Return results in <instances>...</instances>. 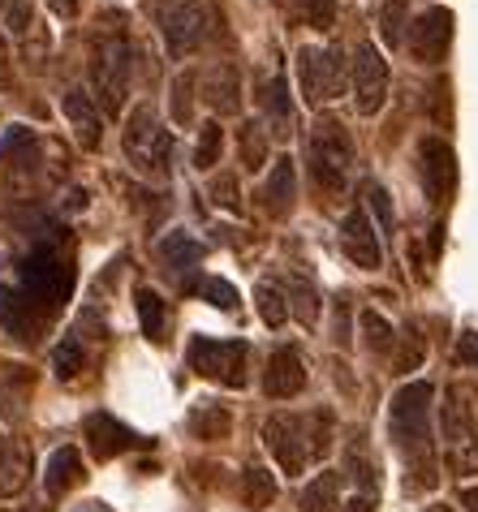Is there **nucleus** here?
<instances>
[{"label":"nucleus","instance_id":"obj_1","mask_svg":"<svg viewBox=\"0 0 478 512\" xmlns=\"http://www.w3.org/2000/svg\"><path fill=\"white\" fill-rule=\"evenodd\" d=\"M74 293V250L61 224H48L44 237L22 254L13 284L0 289V323L13 340L35 345L44 327L61 315V306Z\"/></svg>","mask_w":478,"mask_h":512},{"label":"nucleus","instance_id":"obj_2","mask_svg":"<svg viewBox=\"0 0 478 512\" xmlns=\"http://www.w3.org/2000/svg\"><path fill=\"white\" fill-rule=\"evenodd\" d=\"M431 401L435 388L427 379H414L397 388L388 409V431L392 444H397L401 461H405V491H431L440 487V461H435V435H431Z\"/></svg>","mask_w":478,"mask_h":512},{"label":"nucleus","instance_id":"obj_3","mask_svg":"<svg viewBox=\"0 0 478 512\" xmlns=\"http://www.w3.org/2000/svg\"><path fill=\"white\" fill-rule=\"evenodd\" d=\"M349 164H354V134L341 117L323 112V117L311 125V142H306V168H311L315 186L323 194H341Z\"/></svg>","mask_w":478,"mask_h":512},{"label":"nucleus","instance_id":"obj_4","mask_svg":"<svg viewBox=\"0 0 478 512\" xmlns=\"http://www.w3.org/2000/svg\"><path fill=\"white\" fill-rule=\"evenodd\" d=\"M121 147H125V160L134 164V173L156 177V181L173 173V134L164 130L160 112L151 108V104H138L130 112Z\"/></svg>","mask_w":478,"mask_h":512},{"label":"nucleus","instance_id":"obj_5","mask_svg":"<svg viewBox=\"0 0 478 512\" xmlns=\"http://www.w3.org/2000/svg\"><path fill=\"white\" fill-rule=\"evenodd\" d=\"M130 69H134V52L130 39L121 31H104L95 39L91 52V87H95V104L108 117H117L125 108V95H130Z\"/></svg>","mask_w":478,"mask_h":512},{"label":"nucleus","instance_id":"obj_6","mask_svg":"<svg viewBox=\"0 0 478 512\" xmlns=\"http://www.w3.org/2000/svg\"><path fill=\"white\" fill-rule=\"evenodd\" d=\"M246 358L250 345L246 340H212V336H194L186 349V362L194 375L220 383V388H246Z\"/></svg>","mask_w":478,"mask_h":512},{"label":"nucleus","instance_id":"obj_7","mask_svg":"<svg viewBox=\"0 0 478 512\" xmlns=\"http://www.w3.org/2000/svg\"><path fill=\"white\" fill-rule=\"evenodd\" d=\"M298 87L306 104H328L345 87V52L341 48H302L298 52Z\"/></svg>","mask_w":478,"mask_h":512},{"label":"nucleus","instance_id":"obj_8","mask_svg":"<svg viewBox=\"0 0 478 512\" xmlns=\"http://www.w3.org/2000/svg\"><path fill=\"white\" fill-rule=\"evenodd\" d=\"M263 444L276 457L280 474H289V478H298L306 461H311V431H306L302 414H272L263 422Z\"/></svg>","mask_w":478,"mask_h":512},{"label":"nucleus","instance_id":"obj_9","mask_svg":"<svg viewBox=\"0 0 478 512\" xmlns=\"http://www.w3.org/2000/svg\"><path fill=\"white\" fill-rule=\"evenodd\" d=\"M212 35V9L199 5V0H177V5L164 9V44L168 56H194L203 48V39Z\"/></svg>","mask_w":478,"mask_h":512},{"label":"nucleus","instance_id":"obj_10","mask_svg":"<svg viewBox=\"0 0 478 512\" xmlns=\"http://www.w3.org/2000/svg\"><path fill=\"white\" fill-rule=\"evenodd\" d=\"M418 173H423V190H427V203L440 207L453 198L457 190V151L453 142L440 138V134H427L418 142Z\"/></svg>","mask_w":478,"mask_h":512},{"label":"nucleus","instance_id":"obj_11","mask_svg":"<svg viewBox=\"0 0 478 512\" xmlns=\"http://www.w3.org/2000/svg\"><path fill=\"white\" fill-rule=\"evenodd\" d=\"M405 48L418 65H444L448 48H453V9L444 5H431L427 13H418L414 26H410V39H405Z\"/></svg>","mask_w":478,"mask_h":512},{"label":"nucleus","instance_id":"obj_12","mask_svg":"<svg viewBox=\"0 0 478 512\" xmlns=\"http://www.w3.org/2000/svg\"><path fill=\"white\" fill-rule=\"evenodd\" d=\"M388 61L384 52H379L375 44H362L354 52V99H358V112H367V117H375L379 108H384L388 99Z\"/></svg>","mask_w":478,"mask_h":512},{"label":"nucleus","instance_id":"obj_13","mask_svg":"<svg viewBox=\"0 0 478 512\" xmlns=\"http://www.w3.org/2000/svg\"><path fill=\"white\" fill-rule=\"evenodd\" d=\"M341 250L345 259L362 267V272H379L384 267V246L375 237V224L367 216V207H349L345 220H341Z\"/></svg>","mask_w":478,"mask_h":512},{"label":"nucleus","instance_id":"obj_14","mask_svg":"<svg viewBox=\"0 0 478 512\" xmlns=\"http://www.w3.org/2000/svg\"><path fill=\"white\" fill-rule=\"evenodd\" d=\"M306 388V362H302V349L298 345H280L272 358H267V371H263V392L272 401H293L302 396Z\"/></svg>","mask_w":478,"mask_h":512},{"label":"nucleus","instance_id":"obj_15","mask_svg":"<svg viewBox=\"0 0 478 512\" xmlns=\"http://www.w3.org/2000/svg\"><path fill=\"white\" fill-rule=\"evenodd\" d=\"M444 444L448 452L453 448H466V444H478V418H474V405H470V388H453L444 392Z\"/></svg>","mask_w":478,"mask_h":512},{"label":"nucleus","instance_id":"obj_16","mask_svg":"<svg viewBox=\"0 0 478 512\" xmlns=\"http://www.w3.org/2000/svg\"><path fill=\"white\" fill-rule=\"evenodd\" d=\"M82 435H87V448L100 461H112V457H121V452H130V448L143 444V439H138L130 426L117 422L112 414H91L87 422H82Z\"/></svg>","mask_w":478,"mask_h":512},{"label":"nucleus","instance_id":"obj_17","mask_svg":"<svg viewBox=\"0 0 478 512\" xmlns=\"http://www.w3.org/2000/svg\"><path fill=\"white\" fill-rule=\"evenodd\" d=\"M259 203L272 220H285L293 211V203H298V168H293L289 155H280L272 164V173H267L263 190H259Z\"/></svg>","mask_w":478,"mask_h":512},{"label":"nucleus","instance_id":"obj_18","mask_svg":"<svg viewBox=\"0 0 478 512\" xmlns=\"http://www.w3.org/2000/svg\"><path fill=\"white\" fill-rule=\"evenodd\" d=\"M61 108H65V121L74 125L82 151L100 147V138H104V130H100V104H95V99L82 91V87H69L65 99H61Z\"/></svg>","mask_w":478,"mask_h":512},{"label":"nucleus","instance_id":"obj_19","mask_svg":"<svg viewBox=\"0 0 478 512\" xmlns=\"http://www.w3.org/2000/svg\"><path fill=\"white\" fill-rule=\"evenodd\" d=\"M82 482V452L74 444H65V448H56L52 457H48V474H44V487L52 500H61L65 491H74Z\"/></svg>","mask_w":478,"mask_h":512},{"label":"nucleus","instance_id":"obj_20","mask_svg":"<svg viewBox=\"0 0 478 512\" xmlns=\"http://www.w3.org/2000/svg\"><path fill=\"white\" fill-rule=\"evenodd\" d=\"M31 478V452L18 439H0V500L18 495Z\"/></svg>","mask_w":478,"mask_h":512},{"label":"nucleus","instance_id":"obj_21","mask_svg":"<svg viewBox=\"0 0 478 512\" xmlns=\"http://www.w3.org/2000/svg\"><path fill=\"white\" fill-rule=\"evenodd\" d=\"M259 108L267 112V121L276 125V134H289V117H293V104H289V82L280 69H272V78L259 82Z\"/></svg>","mask_w":478,"mask_h":512},{"label":"nucleus","instance_id":"obj_22","mask_svg":"<svg viewBox=\"0 0 478 512\" xmlns=\"http://www.w3.org/2000/svg\"><path fill=\"white\" fill-rule=\"evenodd\" d=\"M341 478H345L341 469H323V474H315L302 487L298 508L302 512H341Z\"/></svg>","mask_w":478,"mask_h":512},{"label":"nucleus","instance_id":"obj_23","mask_svg":"<svg viewBox=\"0 0 478 512\" xmlns=\"http://www.w3.org/2000/svg\"><path fill=\"white\" fill-rule=\"evenodd\" d=\"M156 254H160V263L168 267V272H190V267H199L203 263V241H194L190 233H168L160 246H156Z\"/></svg>","mask_w":478,"mask_h":512},{"label":"nucleus","instance_id":"obj_24","mask_svg":"<svg viewBox=\"0 0 478 512\" xmlns=\"http://www.w3.org/2000/svg\"><path fill=\"white\" fill-rule=\"evenodd\" d=\"M134 306H138V323H143V336L156 340V345H164V332H168V302L147 289V284H138L134 289Z\"/></svg>","mask_w":478,"mask_h":512},{"label":"nucleus","instance_id":"obj_25","mask_svg":"<svg viewBox=\"0 0 478 512\" xmlns=\"http://www.w3.org/2000/svg\"><path fill=\"white\" fill-rule=\"evenodd\" d=\"M203 91H207V104H212L220 117H233L242 95H237V69L233 65H216L212 74L203 78Z\"/></svg>","mask_w":478,"mask_h":512},{"label":"nucleus","instance_id":"obj_26","mask_svg":"<svg viewBox=\"0 0 478 512\" xmlns=\"http://www.w3.org/2000/svg\"><path fill=\"white\" fill-rule=\"evenodd\" d=\"M229 431H233V414L224 405H216V401L194 405V414H190V435L194 439L216 444V439H229Z\"/></svg>","mask_w":478,"mask_h":512},{"label":"nucleus","instance_id":"obj_27","mask_svg":"<svg viewBox=\"0 0 478 512\" xmlns=\"http://www.w3.org/2000/svg\"><path fill=\"white\" fill-rule=\"evenodd\" d=\"M341 474H349L358 482V495H375L379 500V469H375V461L367 457V439L362 435H354L349 439V448H345V469Z\"/></svg>","mask_w":478,"mask_h":512},{"label":"nucleus","instance_id":"obj_28","mask_svg":"<svg viewBox=\"0 0 478 512\" xmlns=\"http://www.w3.org/2000/svg\"><path fill=\"white\" fill-rule=\"evenodd\" d=\"M242 500H246V508H272V500H276L272 469L259 465V461H250L242 469Z\"/></svg>","mask_w":478,"mask_h":512},{"label":"nucleus","instance_id":"obj_29","mask_svg":"<svg viewBox=\"0 0 478 512\" xmlns=\"http://www.w3.org/2000/svg\"><path fill=\"white\" fill-rule=\"evenodd\" d=\"M52 371H56L61 383L78 379L82 371H87V345H82V332H69L61 345L52 349Z\"/></svg>","mask_w":478,"mask_h":512},{"label":"nucleus","instance_id":"obj_30","mask_svg":"<svg viewBox=\"0 0 478 512\" xmlns=\"http://www.w3.org/2000/svg\"><path fill=\"white\" fill-rule=\"evenodd\" d=\"M289 310L298 315L302 327H315L319 323V289L306 276H289Z\"/></svg>","mask_w":478,"mask_h":512},{"label":"nucleus","instance_id":"obj_31","mask_svg":"<svg viewBox=\"0 0 478 512\" xmlns=\"http://www.w3.org/2000/svg\"><path fill=\"white\" fill-rule=\"evenodd\" d=\"M358 332H362V345H367V353H388L392 345H397V336H392V323L379 315V310H362L358 315Z\"/></svg>","mask_w":478,"mask_h":512},{"label":"nucleus","instance_id":"obj_32","mask_svg":"<svg viewBox=\"0 0 478 512\" xmlns=\"http://www.w3.org/2000/svg\"><path fill=\"white\" fill-rule=\"evenodd\" d=\"M255 302H259V319H263L267 327H285V319H289V297H285V289H280V284L263 280L259 289H255Z\"/></svg>","mask_w":478,"mask_h":512},{"label":"nucleus","instance_id":"obj_33","mask_svg":"<svg viewBox=\"0 0 478 512\" xmlns=\"http://www.w3.org/2000/svg\"><path fill=\"white\" fill-rule=\"evenodd\" d=\"M237 142H242V168L246 173H259L267 164V130L259 121H246L242 130H237Z\"/></svg>","mask_w":478,"mask_h":512},{"label":"nucleus","instance_id":"obj_34","mask_svg":"<svg viewBox=\"0 0 478 512\" xmlns=\"http://www.w3.org/2000/svg\"><path fill=\"white\" fill-rule=\"evenodd\" d=\"M0 160H9V164H35V134L26 130V125H9L5 138H0Z\"/></svg>","mask_w":478,"mask_h":512},{"label":"nucleus","instance_id":"obj_35","mask_svg":"<svg viewBox=\"0 0 478 512\" xmlns=\"http://www.w3.org/2000/svg\"><path fill=\"white\" fill-rule=\"evenodd\" d=\"M220 151H224V130H220V121H203L199 142H194V168H216V164H220Z\"/></svg>","mask_w":478,"mask_h":512},{"label":"nucleus","instance_id":"obj_36","mask_svg":"<svg viewBox=\"0 0 478 512\" xmlns=\"http://www.w3.org/2000/svg\"><path fill=\"white\" fill-rule=\"evenodd\" d=\"M423 358H427V340H423V332H418V323H410L405 336H401V345H397V371L410 375V371L423 366Z\"/></svg>","mask_w":478,"mask_h":512},{"label":"nucleus","instance_id":"obj_37","mask_svg":"<svg viewBox=\"0 0 478 512\" xmlns=\"http://www.w3.org/2000/svg\"><path fill=\"white\" fill-rule=\"evenodd\" d=\"M362 198H367V207L375 211L379 233H397V211H392V198H388V190L379 186V181H362Z\"/></svg>","mask_w":478,"mask_h":512},{"label":"nucleus","instance_id":"obj_38","mask_svg":"<svg viewBox=\"0 0 478 512\" xmlns=\"http://www.w3.org/2000/svg\"><path fill=\"white\" fill-rule=\"evenodd\" d=\"M194 293H199L203 302H212L216 310H237V289L220 276H203L199 284H194Z\"/></svg>","mask_w":478,"mask_h":512},{"label":"nucleus","instance_id":"obj_39","mask_svg":"<svg viewBox=\"0 0 478 512\" xmlns=\"http://www.w3.org/2000/svg\"><path fill=\"white\" fill-rule=\"evenodd\" d=\"M306 431H311V457H328L332 448V409H315L306 418Z\"/></svg>","mask_w":478,"mask_h":512},{"label":"nucleus","instance_id":"obj_40","mask_svg":"<svg viewBox=\"0 0 478 512\" xmlns=\"http://www.w3.org/2000/svg\"><path fill=\"white\" fill-rule=\"evenodd\" d=\"M0 18L13 35H26L31 31V18H35V0H0Z\"/></svg>","mask_w":478,"mask_h":512},{"label":"nucleus","instance_id":"obj_41","mask_svg":"<svg viewBox=\"0 0 478 512\" xmlns=\"http://www.w3.org/2000/svg\"><path fill=\"white\" fill-rule=\"evenodd\" d=\"M298 13L306 18V26H315V31H332L336 22V0H293Z\"/></svg>","mask_w":478,"mask_h":512},{"label":"nucleus","instance_id":"obj_42","mask_svg":"<svg viewBox=\"0 0 478 512\" xmlns=\"http://www.w3.org/2000/svg\"><path fill=\"white\" fill-rule=\"evenodd\" d=\"M405 18H410V9H405L401 0H388V5L379 9V26H384V39H388L392 48H401V44H405V39H401Z\"/></svg>","mask_w":478,"mask_h":512},{"label":"nucleus","instance_id":"obj_43","mask_svg":"<svg viewBox=\"0 0 478 512\" xmlns=\"http://www.w3.org/2000/svg\"><path fill=\"white\" fill-rule=\"evenodd\" d=\"M199 87V78L194 74H177L173 78V121L177 125H190V95Z\"/></svg>","mask_w":478,"mask_h":512},{"label":"nucleus","instance_id":"obj_44","mask_svg":"<svg viewBox=\"0 0 478 512\" xmlns=\"http://www.w3.org/2000/svg\"><path fill=\"white\" fill-rule=\"evenodd\" d=\"M212 198L229 211H242V190H237V173H220L212 181Z\"/></svg>","mask_w":478,"mask_h":512},{"label":"nucleus","instance_id":"obj_45","mask_svg":"<svg viewBox=\"0 0 478 512\" xmlns=\"http://www.w3.org/2000/svg\"><path fill=\"white\" fill-rule=\"evenodd\" d=\"M448 465H453V474H478V444L453 448L448 452Z\"/></svg>","mask_w":478,"mask_h":512},{"label":"nucleus","instance_id":"obj_46","mask_svg":"<svg viewBox=\"0 0 478 512\" xmlns=\"http://www.w3.org/2000/svg\"><path fill=\"white\" fill-rule=\"evenodd\" d=\"M457 358L466 362V366H478V336H474V332H466V336H461V345H457Z\"/></svg>","mask_w":478,"mask_h":512},{"label":"nucleus","instance_id":"obj_47","mask_svg":"<svg viewBox=\"0 0 478 512\" xmlns=\"http://www.w3.org/2000/svg\"><path fill=\"white\" fill-rule=\"evenodd\" d=\"M345 512H375V495H354V500L345 504Z\"/></svg>","mask_w":478,"mask_h":512},{"label":"nucleus","instance_id":"obj_48","mask_svg":"<svg viewBox=\"0 0 478 512\" xmlns=\"http://www.w3.org/2000/svg\"><path fill=\"white\" fill-rule=\"evenodd\" d=\"M440 246H444V224H431V259H440Z\"/></svg>","mask_w":478,"mask_h":512},{"label":"nucleus","instance_id":"obj_49","mask_svg":"<svg viewBox=\"0 0 478 512\" xmlns=\"http://www.w3.org/2000/svg\"><path fill=\"white\" fill-rule=\"evenodd\" d=\"M461 504H466L470 512H478V487H466V491H461Z\"/></svg>","mask_w":478,"mask_h":512},{"label":"nucleus","instance_id":"obj_50","mask_svg":"<svg viewBox=\"0 0 478 512\" xmlns=\"http://www.w3.org/2000/svg\"><path fill=\"white\" fill-rule=\"evenodd\" d=\"M74 512H108L104 504H82V508H74Z\"/></svg>","mask_w":478,"mask_h":512},{"label":"nucleus","instance_id":"obj_51","mask_svg":"<svg viewBox=\"0 0 478 512\" xmlns=\"http://www.w3.org/2000/svg\"><path fill=\"white\" fill-rule=\"evenodd\" d=\"M423 512H457V508H448V504H431V508H423Z\"/></svg>","mask_w":478,"mask_h":512},{"label":"nucleus","instance_id":"obj_52","mask_svg":"<svg viewBox=\"0 0 478 512\" xmlns=\"http://www.w3.org/2000/svg\"><path fill=\"white\" fill-rule=\"evenodd\" d=\"M61 9H65V13H74V0H61Z\"/></svg>","mask_w":478,"mask_h":512}]
</instances>
